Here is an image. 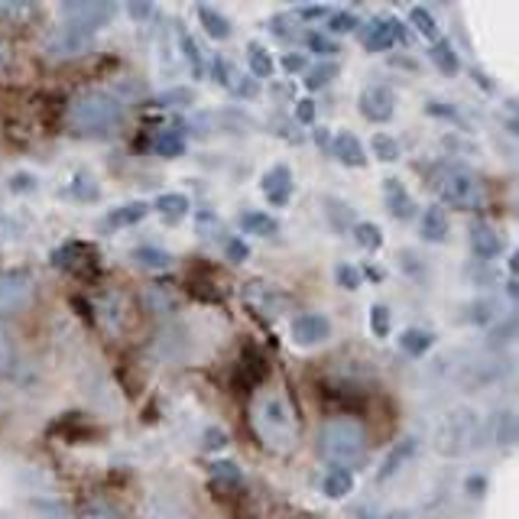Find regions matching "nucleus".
Instances as JSON below:
<instances>
[{"label": "nucleus", "instance_id": "1", "mask_svg": "<svg viewBox=\"0 0 519 519\" xmlns=\"http://www.w3.org/2000/svg\"><path fill=\"white\" fill-rule=\"evenodd\" d=\"M250 425H254V435L263 448L276 451V455H286L299 445V419L292 406L286 403V396H279L273 390H263L254 396V406H250Z\"/></svg>", "mask_w": 519, "mask_h": 519}, {"label": "nucleus", "instance_id": "2", "mask_svg": "<svg viewBox=\"0 0 519 519\" xmlns=\"http://www.w3.org/2000/svg\"><path fill=\"white\" fill-rule=\"evenodd\" d=\"M124 124V101L104 88H85L69 101V127L85 137H104Z\"/></svg>", "mask_w": 519, "mask_h": 519}, {"label": "nucleus", "instance_id": "3", "mask_svg": "<svg viewBox=\"0 0 519 519\" xmlns=\"http://www.w3.org/2000/svg\"><path fill=\"white\" fill-rule=\"evenodd\" d=\"M318 451L335 468H351L367 455V429L351 416H331L318 429Z\"/></svg>", "mask_w": 519, "mask_h": 519}, {"label": "nucleus", "instance_id": "4", "mask_svg": "<svg viewBox=\"0 0 519 519\" xmlns=\"http://www.w3.org/2000/svg\"><path fill=\"white\" fill-rule=\"evenodd\" d=\"M432 185H435L438 202L448 205V208L477 211V208H484V202H487L484 182L477 179V172L464 169V166H445V169H438V176H435Z\"/></svg>", "mask_w": 519, "mask_h": 519}, {"label": "nucleus", "instance_id": "5", "mask_svg": "<svg viewBox=\"0 0 519 519\" xmlns=\"http://www.w3.org/2000/svg\"><path fill=\"white\" fill-rule=\"evenodd\" d=\"M114 13H117V4H98V0H69V4H62L65 30L82 33V36H95L101 26L111 23Z\"/></svg>", "mask_w": 519, "mask_h": 519}, {"label": "nucleus", "instance_id": "6", "mask_svg": "<svg viewBox=\"0 0 519 519\" xmlns=\"http://www.w3.org/2000/svg\"><path fill=\"white\" fill-rule=\"evenodd\" d=\"M244 302L247 309H254L263 318H279L289 309V296L276 283H270V279H250L244 286Z\"/></svg>", "mask_w": 519, "mask_h": 519}, {"label": "nucleus", "instance_id": "7", "mask_svg": "<svg viewBox=\"0 0 519 519\" xmlns=\"http://www.w3.org/2000/svg\"><path fill=\"white\" fill-rule=\"evenodd\" d=\"M30 296H33V273L30 270H23V266L0 270V315L17 312Z\"/></svg>", "mask_w": 519, "mask_h": 519}, {"label": "nucleus", "instance_id": "8", "mask_svg": "<svg viewBox=\"0 0 519 519\" xmlns=\"http://www.w3.org/2000/svg\"><path fill=\"white\" fill-rule=\"evenodd\" d=\"M357 33H361V43L367 52H387L406 39L403 23H399L396 17H374L364 30H357Z\"/></svg>", "mask_w": 519, "mask_h": 519}, {"label": "nucleus", "instance_id": "9", "mask_svg": "<svg viewBox=\"0 0 519 519\" xmlns=\"http://www.w3.org/2000/svg\"><path fill=\"white\" fill-rule=\"evenodd\" d=\"M289 335L292 344H299V348H315V344H325L331 338V322L322 312H302L292 318Z\"/></svg>", "mask_w": 519, "mask_h": 519}, {"label": "nucleus", "instance_id": "10", "mask_svg": "<svg viewBox=\"0 0 519 519\" xmlns=\"http://www.w3.org/2000/svg\"><path fill=\"white\" fill-rule=\"evenodd\" d=\"M357 111H361L367 121L374 124H387L396 114V95L383 85H370L361 91V101H357Z\"/></svg>", "mask_w": 519, "mask_h": 519}, {"label": "nucleus", "instance_id": "11", "mask_svg": "<svg viewBox=\"0 0 519 519\" xmlns=\"http://www.w3.org/2000/svg\"><path fill=\"white\" fill-rule=\"evenodd\" d=\"M260 189L266 195V202L276 205V208H286L289 205V198H292V169L289 166H273V169H266L263 172V179H260Z\"/></svg>", "mask_w": 519, "mask_h": 519}, {"label": "nucleus", "instance_id": "12", "mask_svg": "<svg viewBox=\"0 0 519 519\" xmlns=\"http://www.w3.org/2000/svg\"><path fill=\"white\" fill-rule=\"evenodd\" d=\"M383 202H387V211L396 221H412L419 215L416 198L399 179H383Z\"/></svg>", "mask_w": 519, "mask_h": 519}, {"label": "nucleus", "instance_id": "13", "mask_svg": "<svg viewBox=\"0 0 519 519\" xmlns=\"http://www.w3.org/2000/svg\"><path fill=\"white\" fill-rule=\"evenodd\" d=\"M331 156H335L341 166H351V169H364V166L370 163L367 146H364L361 137H357V133H351V130L335 133V140H331Z\"/></svg>", "mask_w": 519, "mask_h": 519}, {"label": "nucleus", "instance_id": "14", "mask_svg": "<svg viewBox=\"0 0 519 519\" xmlns=\"http://www.w3.org/2000/svg\"><path fill=\"white\" fill-rule=\"evenodd\" d=\"M468 241H471V250H474V257L477 260H497L503 254V237L497 228H490L487 221H474L471 228H468Z\"/></svg>", "mask_w": 519, "mask_h": 519}, {"label": "nucleus", "instance_id": "15", "mask_svg": "<svg viewBox=\"0 0 519 519\" xmlns=\"http://www.w3.org/2000/svg\"><path fill=\"white\" fill-rule=\"evenodd\" d=\"M474 432V416L468 412H461V416H448L445 425H442V438H438V448L448 451V455H455L464 445H468V438Z\"/></svg>", "mask_w": 519, "mask_h": 519}, {"label": "nucleus", "instance_id": "16", "mask_svg": "<svg viewBox=\"0 0 519 519\" xmlns=\"http://www.w3.org/2000/svg\"><path fill=\"white\" fill-rule=\"evenodd\" d=\"M91 46V36H82V33H72V30H62L59 33H52L46 39V52L49 56H56V59H65V56H78V52H85Z\"/></svg>", "mask_w": 519, "mask_h": 519}, {"label": "nucleus", "instance_id": "17", "mask_svg": "<svg viewBox=\"0 0 519 519\" xmlns=\"http://www.w3.org/2000/svg\"><path fill=\"white\" fill-rule=\"evenodd\" d=\"M419 237L429 244H445L448 241V218L442 205H429L419 218Z\"/></svg>", "mask_w": 519, "mask_h": 519}, {"label": "nucleus", "instance_id": "18", "mask_svg": "<svg viewBox=\"0 0 519 519\" xmlns=\"http://www.w3.org/2000/svg\"><path fill=\"white\" fill-rule=\"evenodd\" d=\"M172 39H176L179 56H182L185 62H189L192 75H195V78H205L208 65H205V59H202V52H198V43L189 36V30H182V23H179V20L172 23Z\"/></svg>", "mask_w": 519, "mask_h": 519}, {"label": "nucleus", "instance_id": "19", "mask_svg": "<svg viewBox=\"0 0 519 519\" xmlns=\"http://www.w3.org/2000/svg\"><path fill=\"white\" fill-rule=\"evenodd\" d=\"M416 451H419V442L416 438H403V442H399L387 458H383V464H380V471H377V481H390V477L396 474V471H403L406 468V461H412L416 458Z\"/></svg>", "mask_w": 519, "mask_h": 519}, {"label": "nucleus", "instance_id": "20", "mask_svg": "<svg viewBox=\"0 0 519 519\" xmlns=\"http://www.w3.org/2000/svg\"><path fill=\"white\" fill-rule=\"evenodd\" d=\"M198 13V20H202V30L215 39V43H224V39H231V23H228V17H224L221 10H215V7H208V4H202L195 10Z\"/></svg>", "mask_w": 519, "mask_h": 519}, {"label": "nucleus", "instance_id": "21", "mask_svg": "<svg viewBox=\"0 0 519 519\" xmlns=\"http://www.w3.org/2000/svg\"><path fill=\"white\" fill-rule=\"evenodd\" d=\"M150 215V202H127L121 208H114L108 218H104V228H130V224H140Z\"/></svg>", "mask_w": 519, "mask_h": 519}, {"label": "nucleus", "instance_id": "22", "mask_svg": "<svg viewBox=\"0 0 519 519\" xmlns=\"http://www.w3.org/2000/svg\"><path fill=\"white\" fill-rule=\"evenodd\" d=\"M322 490H325V497H331V500L351 497V490H354V471L351 468H331L325 474V481H322Z\"/></svg>", "mask_w": 519, "mask_h": 519}, {"label": "nucleus", "instance_id": "23", "mask_svg": "<svg viewBox=\"0 0 519 519\" xmlns=\"http://www.w3.org/2000/svg\"><path fill=\"white\" fill-rule=\"evenodd\" d=\"M150 208H156L159 215L169 218V221H182L185 215H189L192 202H189V195H182V192H166V195H159Z\"/></svg>", "mask_w": 519, "mask_h": 519}, {"label": "nucleus", "instance_id": "24", "mask_svg": "<svg viewBox=\"0 0 519 519\" xmlns=\"http://www.w3.org/2000/svg\"><path fill=\"white\" fill-rule=\"evenodd\" d=\"M432 344H435V335L432 331H425V328H406L403 335H399V348H403V354H409V357L429 354Z\"/></svg>", "mask_w": 519, "mask_h": 519}, {"label": "nucleus", "instance_id": "25", "mask_svg": "<svg viewBox=\"0 0 519 519\" xmlns=\"http://www.w3.org/2000/svg\"><path fill=\"white\" fill-rule=\"evenodd\" d=\"M247 65H250V78H254V82L257 78H263L266 82V78H273V72H276V59L260 43L247 46Z\"/></svg>", "mask_w": 519, "mask_h": 519}, {"label": "nucleus", "instance_id": "26", "mask_svg": "<svg viewBox=\"0 0 519 519\" xmlns=\"http://www.w3.org/2000/svg\"><path fill=\"white\" fill-rule=\"evenodd\" d=\"M241 231L257 234V237H273L279 231V221L273 215H266V211H247L241 218Z\"/></svg>", "mask_w": 519, "mask_h": 519}, {"label": "nucleus", "instance_id": "27", "mask_svg": "<svg viewBox=\"0 0 519 519\" xmlns=\"http://www.w3.org/2000/svg\"><path fill=\"white\" fill-rule=\"evenodd\" d=\"M429 56H432V62H435V69L442 72V75H458L461 72V62H458V52L451 49L448 43H442V39H438V43H432V49H429Z\"/></svg>", "mask_w": 519, "mask_h": 519}, {"label": "nucleus", "instance_id": "28", "mask_svg": "<svg viewBox=\"0 0 519 519\" xmlns=\"http://www.w3.org/2000/svg\"><path fill=\"white\" fill-rule=\"evenodd\" d=\"M153 150H156V156H163V159H176V156H182V153H185L182 133H179V130H159L156 140H153Z\"/></svg>", "mask_w": 519, "mask_h": 519}, {"label": "nucleus", "instance_id": "29", "mask_svg": "<svg viewBox=\"0 0 519 519\" xmlns=\"http://www.w3.org/2000/svg\"><path fill=\"white\" fill-rule=\"evenodd\" d=\"M409 23H412V30H416L422 39H429V43H438V36H442V30H438V23L435 17L425 7H412L409 10Z\"/></svg>", "mask_w": 519, "mask_h": 519}, {"label": "nucleus", "instance_id": "30", "mask_svg": "<svg viewBox=\"0 0 519 519\" xmlns=\"http://www.w3.org/2000/svg\"><path fill=\"white\" fill-rule=\"evenodd\" d=\"M351 234H354V241H357V247H364V250H370V254H374V250H380L383 247V231L377 228L374 221H354V228H351Z\"/></svg>", "mask_w": 519, "mask_h": 519}, {"label": "nucleus", "instance_id": "31", "mask_svg": "<svg viewBox=\"0 0 519 519\" xmlns=\"http://www.w3.org/2000/svg\"><path fill=\"white\" fill-rule=\"evenodd\" d=\"M133 263L146 266V270H169L172 257L169 250H159V247H137L133 250Z\"/></svg>", "mask_w": 519, "mask_h": 519}, {"label": "nucleus", "instance_id": "32", "mask_svg": "<svg viewBox=\"0 0 519 519\" xmlns=\"http://www.w3.org/2000/svg\"><path fill=\"white\" fill-rule=\"evenodd\" d=\"M370 153H374L380 163H396V159L403 156L399 153V143L390 137V133H374V137H370Z\"/></svg>", "mask_w": 519, "mask_h": 519}, {"label": "nucleus", "instance_id": "33", "mask_svg": "<svg viewBox=\"0 0 519 519\" xmlns=\"http://www.w3.org/2000/svg\"><path fill=\"white\" fill-rule=\"evenodd\" d=\"M361 30V20L354 17L351 10H338V13H328V33L331 36H351Z\"/></svg>", "mask_w": 519, "mask_h": 519}, {"label": "nucleus", "instance_id": "34", "mask_svg": "<svg viewBox=\"0 0 519 519\" xmlns=\"http://www.w3.org/2000/svg\"><path fill=\"white\" fill-rule=\"evenodd\" d=\"M338 75V65L335 62H322V65H312L309 72H305V88L309 91H318V88H325V85H331V78Z\"/></svg>", "mask_w": 519, "mask_h": 519}, {"label": "nucleus", "instance_id": "35", "mask_svg": "<svg viewBox=\"0 0 519 519\" xmlns=\"http://www.w3.org/2000/svg\"><path fill=\"white\" fill-rule=\"evenodd\" d=\"M325 211H328V221H331V228H335V231H348V228H354V211H351L348 205H344V202H335V198H328Z\"/></svg>", "mask_w": 519, "mask_h": 519}, {"label": "nucleus", "instance_id": "36", "mask_svg": "<svg viewBox=\"0 0 519 519\" xmlns=\"http://www.w3.org/2000/svg\"><path fill=\"white\" fill-rule=\"evenodd\" d=\"M370 331H374L377 338H387L393 331V309L390 305L377 302L374 309H370Z\"/></svg>", "mask_w": 519, "mask_h": 519}, {"label": "nucleus", "instance_id": "37", "mask_svg": "<svg viewBox=\"0 0 519 519\" xmlns=\"http://www.w3.org/2000/svg\"><path fill=\"white\" fill-rule=\"evenodd\" d=\"M208 474H211V477H218V481H231V484H237V481H241V477H244L241 464H237V461H228V458L211 461V464H208Z\"/></svg>", "mask_w": 519, "mask_h": 519}, {"label": "nucleus", "instance_id": "38", "mask_svg": "<svg viewBox=\"0 0 519 519\" xmlns=\"http://www.w3.org/2000/svg\"><path fill=\"white\" fill-rule=\"evenodd\" d=\"M335 279H338L341 289L357 292V289H361V283H364V273L357 270V266H351V263H338L335 266Z\"/></svg>", "mask_w": 519, "mask_h": 519}, {"label": "nucleus", "instance_id": "39", "mask_svg": "<svg viewBox=\"0 0 519 519\" xmlns=\"http://www.w3.org/2000/svg\"><path fill=\"white\" fill-rule=\"evenodd\" d=\"M82 519H124V513L108 500H91L88 507L82 510Z\"/></svg>", "mask_w": 519, "mask_h": 519}, {"label": "nucleus", "instance_id": "40", "mask_svg": "<svg viewBox=\"0 0 519 519\" xmlns=\"http://www.w3.org/2000/svg\"><path fill=\"white\" fill-rule=\"evenodd\" d=\"M305 46H309L315 56H338V52H341V46L335 43V39H328L322 33H309V36H305Z\"/></svg>", "mask_w": 519, "mask_h": 519}, {"label": "nucleus", "instance_id": "41", "mask_svg": "<svg viewBox=\"0 0 519 519\" xmlns=\"http://www.w3.org/2000/svg\"><path fill=\"white\" fill-rule=\"evenodd\" d=\"M72 195L82 198V202H95V198L101 195V189L91 182V176H82V172H78V176L72 179Z\"/></svg>", "mask_w": 519, "mask_h": 519}, {"label": "nucleus", "instance_id": "42", "mask_svg": "<svg viewBox=\"0 0 519 519\" xmlns=\"http://www.w3.org/2000/svg\"><path fill=\"white\" fill-rule=\"evenodd\" d=\"M146 519H185V510L176 507L172 500H156L150 513H146Z\"/></svg>", "mask_w": 519, "mask_h": 519}, {"label": "nucleus", "instance_id": "43", "mask_svg": "<svg viewBox=\"0 0 519 519\" xmlns=\"http://www.w3.org/2000/svg\"><path fill=\"white\" fill-rule=\"evenodd\" d=\"M146 305H150L153 312H172L176 309V299L166 296L159 286H153V289H146Z\"/></svg>", "mask_w": 519, "mask_h": 519}, {"label": "nucleus", "instance_id": "44", "mask_svg": "<svg viewBox=\"0 0 519 519\" xmlns=\"http://www.w3.org/2000/svg\"><path fill=\"white\" fill-rule=\"evenodd\" d=\"M228 88L234 91L237 98H257V82H254L250 75H234V72H231Z\"/></svg>", "mask_w": 519, "mask_h": 519}, {"label": "nucleus", "instance_id": "45", "mask_svg": "<svg viewBox=\"0 0 519 519\" xmlns=\"http://www.w3.org/2000/svg\"><path fill=\"white\" fill-rule=\"evenodd\" d=\"M36 13V7L33 4H0V17H10V20H17V23H23L26 17H33Z\"/></svg>", "mask_w": 519, "mask_h": 519}, {"label": "nucleus", "instance_id": "46", "mask_svg": "<svg viewBox=\"0 0 519 519\" xmlns=\"http://www.w3.org/2000/svg\"><path fill=\"white\" fill-rule=\"evenodd\" d=\"M224 257H228L231 263H244V260L250 257L247 241H241V237H231V241L224 244Z\"/></svg>", "mask_w": 519, "mask_h": 519}, {"label": "nucleus", "instance_id": "47", "mask_svg": "<svg viewBox=\"0 0 519 519\" xmlns=\"http://www.w3.org/2000/svg\"><path fill=\"white\" fill-rule=\"evenodd\" d=\"M228 432L224 429H205V438H202V448L205 451H221V448H228Z\"/></svg>", "mask_w": 519, "mask_h": 519}, {"label": "nucleus", "instance_id": "48", "mask_svg": "<svg viewBox=\"0 0 519 519\" xmlns=\"http://www.w3.org/2000/svg\"><path fill=\"white\" fill-rule=\"evenodd\" d=\"M270 33L279 36V39H296V36H299L296 23H292L289 17H273V20H270Z\"/></svg>", "mask_w": 519, "mask_h": 519}, {"label": "nucleus", "instance_id": "49", "mask_svg": "<svg viewBox=\"0 0 519 519\" xmlns=\"http://www.w3.org/2000/svg\"><path fill=\"white\" fill-rule=\"evenodd\" d=\"M279 65H283V72H286V75H299V72L309 69V62H305L302 52H286V56L279 59Z\"/></svg>", "mask_w": 519, "mask_h": 519}, {"label": "nucleus", "instance_id": "50", "mask_svg": "<svg viewBox=\"0 0 519 519\" xmlns=\"http://www.w3.org/2000/svg\"><path fill=\"white\" fill-rule=\"evenodd\" d=\"M192 101H195V91H189V88L163 91V95L156 98V104H192Z\"/></svg>", "mask_w": 519, "mask_h": 519}, {"label": "nucleus", "instance_id": "51", "mask_svg": "<svg viewBox=\"0 0 519 519\" xmlns=\"http://www.w3.org/2000/svg\"><path fill=\"white\" fill-rule=\"evenodd\" d=\"M296 121H299V124H312V121H315V98H302V101H296Z\"/></svg>", "mask_w": 519, "mask_h": 519}, {"label": "nucleus", "instance_id": "52", "mask_svg": "<svg viewBox=\"0 0 519 519\" xmlns=\"http://www.w3.org/2000/svg\"><path fill=\"white\" fill-rule=\"evenodd\" d=\"M296 13L302 20H322V17H328V7H322V4H302V7H296Z\"/></svg>", "mask_w": 519, "mask_h": 519}, {"label": "nucleus", "instance_id": "53", "mask_svg": "<svg viewBox=\"0 0 519 519\" xmlns=\"http://www.w3.org/2000/svg\"><path fill=\"white\" fill-rule=\"evenodd\" d=\"M10 364H13V348H10V341H7L4 331H0V374H4Z\"/></svg>", "mask_w": 519, "mask_h": 519}, {"label": "nucleus", "instance_id": "54", "mask_svg": "<svg viewBox=\"0 0 519 519\" xmlns=\"http://www.w3.org/2000/svg\"><path fill=\"white\" fill-rule=\"evenodd\" d=\"M10 189H17V192H26V189H36V179L33 176H26V172H20V176H13V182H10Z\"/></svg>", "mask_w": 519, "mask_h": 519}, {"label": "nucleus", "instance_id": "55", "mask_svg": "<svg viewBox=\"0 0 519 519\" xmlns=\"http://www.w3.org/2000/svg\"><path fill=\"white\" fill-rule=\"evenodd\" d=\"M464 487H468V494L481 497L484 487H487V481H484V477H468V481H464Z\"/></svg>", "mask_w": 519, "mask_h": 519}, {"label": "nucleus", "instance_id": "56", "mask_svg": "<svg viewBox=\"0 0 519 519\" xmlns=\"http://www.w3.org/2000/svg\"><path fill=\"white\" fill-rule=\"evenodd\" d=\"M127 13H130V17L143 20V17H150V13H153V4H130V7H127Z\"/></svg>", "mask_w": 519, "mask_h": 519}, {"label": "nucleus", "instance_id": "57", "mask_svg": "<svg viewBox=\"0 0 519 519\" xmlns=\"http://www.w3.org/2000/svg\"><path fill=\"white\" fill-rule=\"evenodd\" d=\"M10 62H13V59H10V46L4 43V39H0V72H7Z\"/></svg>", "mask_w": 519, "mask_h": 519}, {"label": "nucleus", "instance_id": "58", "mask_svg": "<svg viewBox=\"0 0 519 519\" xmlns=\"http://www.w3.org/2000/svg\"><path fill=\"white\" fill-rule=\"evenodd\" d=\"M367 279H374V283H380V279H383V270H377V266H367Z\"/></svg>", "mask_w": 519, "mask_h": 519}, {"label": "nucleus", "instance_id": "59", "mask_svg": "<svg viewBox=\"0 0 519 519\" xmlns=\"http://www.w3.org/2000/svg\"><path fill=\"white\" fill-rule=\"evenodd\" d=\"M380 519H409V513H403V510H396V513H383Z\"/></svg>", "mask_w": 519, "mask_h": 519}]
</instances>
